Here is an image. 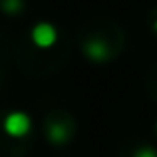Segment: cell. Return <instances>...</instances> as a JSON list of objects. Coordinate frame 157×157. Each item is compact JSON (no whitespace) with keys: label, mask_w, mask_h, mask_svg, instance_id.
Masks as SVG:
<instances>
[{"label":"cell","mask_w":157,"mask_h":157,"mask_svg":"<svg viewBox=\"0 0 157 157\" xmlns=\"http://www.w3.org/2000/svg\"><path fill=\"white\" fill-rule=\"evenodd\" d=\"M155 127H157V123H155Z\"/></svg>","instance_id":"cell-8"},{"label":"cell","mask_w":157,"mask_h":157,"mask_svg":"<svg viewBox=\"0 0 157 157\" xmlns=\"http://www.w3.org/2000/svg\"><path fill=\"white\" fill-rule=\"evenodd\" d=\"M46 139L56 147L68 145L70 139H72V127L62 119H52L46 125Z\"/></svg>","instance_id":"cell-4"},{"label":"cell","mask_w":157,"mask_h":157,"mask_svg":"<svg viewBox=\"0 0 157 157\" xmlns=\"http://www.w3.org/2000/svg\"><path fill=\"white\" fill-rule=\"evenodd\" d=\"M82 52H84L86 60H90L92 64H107V62L113 58V52H111L109 42L100 36H94V38H88L84 44H82Z\"/></svg>","instance_id":"cell-3"},{"label":"cell","mask_w":157,"mask_h":157,"mask_svg":"<svg viewBox=\"0 0 157 157\" xmlns=\"http://www.w3.org/2000/svg\"><path fill=\"white\" fill-rule=\"evenodd\" d=\"M151 30H153V32H155V34H157V18L153 20V24H151Z\"/></svg>","instance_id":"cell-7"},{"label":"cell","mask_w":157,"mask_h":157,"mask_svg":"<svg viewBox=\"0 0 157 157\" xmlns=\"http://www.w3.org/2000/svg\"><path fill=\"white\" fill-rule=\"evenodd\" d=\"M30 42L38 50H50L58 42V28L48 20H40L30 30Z\"/></svg>","instance_id":"cell-2"},{"label":"cell","mask_w":157,"mask_h":157,"mask_svg":"<svg viewBox=\"0 0 157 157\" xmlns=\"http://www.w3.org/2000/svg\"><path fill=\"white\" fill-rule=\"evenodd\" d=\"M2 131L12 139H22L32 131V117L26 111L12 109L2 119Z\"/></svg>","instance_id":"cell-1"},{"label":"cell","mask_w":157,"mask_h":157,"mask_svg":"<svg viewBox=\"0 0 157 157\" xmlns=\"http://www.w3.org/2000/svg\"><path fill=\"white\" fill-rule=\"evenodd\" d=\"M26 8L24 0H0V10L6 16H18Z\"/></svg>","instance_id":"cell-5"},{"label":"cell","mask_w":157,"mask_h":157,"mask_svg":"<svg viewBox=\"0 0 157 157\" xmlns=\"http://www.w3.org/2000/svg\"><path fill=\"white\" fill-rule=\"evenodd\" d=\"M131 157H157V149H153L149 145H143V147H137Z\"/></svg>","instance_id":"cell-6"}]
</instances>
